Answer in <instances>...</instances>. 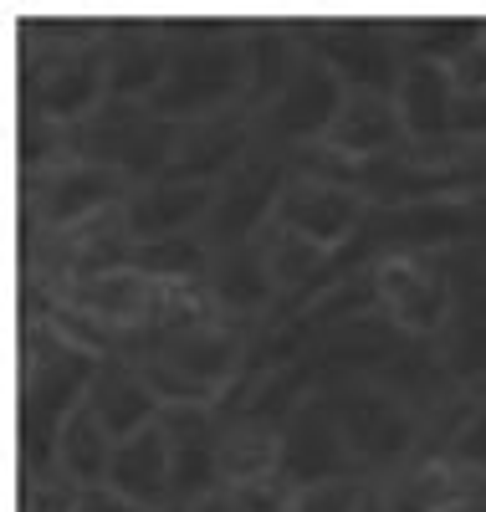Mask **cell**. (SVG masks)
Returning <instances> with one entry per match:
<instances>
[{
  "label": "cell",
  "mask_w": 486,
  "mask_h": 512,
  "mask_svg": "<svg viewBox=\"0 0 486 512\" xmlns=\"http://www.w3.org/2000/svg\"><path fill=\"white\" fill-rule=\"evenodd\" d=\"M26 344L31 349H26V379H21V461H26V477H36L57 461V436L67 415L87 400V384H93L103 359L72 349L41 318L31 323Z\"/></svg>",
  "instance_id": "obj_1"
},
{
  "label": "cell",
  "mask_w": 486,
  "mask_h": 512,
  "mask_svg": "<svg viewBox=\"0 0 486 512\" xmlns=\"http://www.w3.org/2000/svg\"><path fill=\"white\" fill-rule=\"evenodd\" d=\"M174 67L159 98L149 103L154 118L190 123L205 113L246 108L251 67H246V31L236 26H169Z\"/></svg>",
  "instance_id": "obj_2"
},
{
  "label": "cell",
  "mask_w": 486,
  "mask_h": 512,
  "mask_svg": "<svg viewBox=\"0 0 486 512\" xmlns=\"http://www.w3.org/2000/svg\"><path fill=\"white\" fill-rule=\"evenodd\" d=\"M323 395L369 482H384L420 451L425 415L394 395L384 379H338V384H323Z\"/></svg>",
  "instance_id": "obj_3"
},
{
  "label": "cell",
  "mask_w": 486,
  "mask_h": 512,
  "mask_svg": "<svg viewBox=\"0 0 486 512\" xmlns=\"http://www.w3.org/2000/svg\"><path fill=\"white\" fill-rule=\"evenodd\" d=\"M108 36L77 41V47H52L31 41V113H41L57 128H77L108 103Z\"/></svg>",
  "instance_id": "obj_4"
},
{
  "label": "cell",
  "mask_w": 486,
  "mask_h": 512,
  "mask_svg": "<svg viewBox=\"0 0 486 512\" xmlns=\"http://www.w3.org/2000/svg\"><path fill=\"white\" fill-rule=\"evenodd\" d=\"M287 180H292L287 154L256 144V149L231 169V175L215 185V210H210V221H205V241H210L215 251H231V246H241V241H256L261 231L272 226Z\"/></svg>",
  "instance_id": "obj_5"
},
{
  "label": "cell",
  "mask_w": 486,
  "mask_h": 512,
  "mask_svg": "<svg viewBox=\"0 0 486 512\" xmlns=\"http://www.w3.org/2000/svg\"><path fill=\"white\" fill-rule=\"evenodd\" d=\"M348 103V88H343V77L307 52L297 62V72L287 77V88L256 113V144H267V149H307V144H323L328 139V128L333 118L343 113Z\"/></svg>",
  "instance_id": "obj_6"
},
{
  "label": "cell",
  "mask_w": 486,
  "mask_h": 512,
  "mask_svg": "<svg viewBox=\"0 0 486 512\" xmlns=\"http://www.w3.org/2000/svg\"><path fill=\"white\" fill-rule=\"evenodd\" d=\"M379 313L405 338H440L451 318V267L446 251H389L374 262Z\"/></svg>",
  "instance_id": "obj_7"
},
{
  "label": "cell",
  "mask_w": 486,
  "mask_h": 512,
  "mask_svg": "<svg viewBox=\"0 0 486 512\" xmlns=\"http://www.w3.org/2000/svg\"><path fill=\"white\" fill-rule=\"evenodd\" d=\"M451 318L435 338L440 369L451 384H486V236L451 246Z\"/></svg>",
  "instance_id": "obj_8"
},
{
  "label": "cell",
  "mask_w": 486,
  "mask_h": 512,
  "mask_svg": "<svg viewBox=\"0 0 486 512\" xmlns=\"http://www.w3.org/2000/svg\"><path fill=\"white\" fill-rule=\"evenodd\" d=\"M307 52L323 57L348 93H379L394 98L405 77V47H400V26H374V21H343V26H313L302 31Z\"/></svg>",
  "instance_id": "obj_9"
},
{
  "label": "cell",
  "mask_w": 486,
  "mask_h": 512,
  "mask_svg": "<svg viewBox=\"0 0 486 512\" xmlns=\"http://www.w3.org/2000/svg\"><path fill=\"white\" fill-rule=\"evenodd\" d=\"M128 185L113 164H87V159H62L57 169L36 175L31 185V221L36 231H77L98 221L103 210H118L128 200Z\"/></svg>",
  "instance_id": "obj_10"
},
{
  "label": "cell",
  "mask_w": 486,
  "mask_h": 512,
  "mask_svg": "<svg viewBox=\"0 0 486 512\" xmlns=\"http://www.w3.org/2000/svg\"><path fill=\"white\" fill-rule=\"evenodd\" d=\"M277 472L302 492V487H318V482H343V477H364L359 456H353L343 425L328 405V395L318 390L307 400L282 431V451H277ZM369 482V477H364Z\"/></svg>",
  "instance_id": "obj_11"
},
{
  "label": "cell",
  "mask_w": 486,
  "mask_h": 512,
  "mask_svg": "<svg viewBox=\"0 0 486 512\" xmlns=\"http://www.w3.org/2000/svg\"><path fill=\"white\" fill-rule=\"evenodd\" d=\"M369 195L353 190V185H338V180H313V175H292L282 200H277V226L307 236L323 251H343L353 236L364 231L369 221Z\"/></svg>",
  "instance_id": "obj_12"
},
{
  "label": "cell",
  "mask_w": 486,
  "mask_h": 512,
  "mask_svg": "<svg viewBox=\"0 0 486 512\" xmlns=\"http://www.w3.org/2000/svg\"><path fill=\"white\" fill-rule=\"evenodd\" d=\"M256 149V108H226L180 123L174 159L164 180H195V185H220L231 169Z\"/></svg>",
  "instance_id": "obj_13"
},
{
  "label": "cell",
  "mask_w": 486,
  "mask_h": 512,
  "mask_svg": "<svg viewBox=\"0 0 486 512\" xmlns=\"http://www.w3.org/2000/svg\"><path fill=\"white\" fill-rule=\"evenodd\" d=\"M159 425L169 436L174 507H190L226 487L220 482V431H226V415L215 405H164Z\"/></svg>",
  "instance_id": "obj_14"
},
{
  "label": "cell",
  "mask_w": 486,
  "mask_h": 512,
  "mask_svg": "<svg viewBox=\"0 0 486 512\" xmlns=\"http://www.w3.org/2000/svg\"><path fill=\"white\" fill-rule=\"evenodd\" d=\"M57 297H67V303L82 308V313H93L103 328H113L123 344H128V338H139V333H149L159 323L169 287L149 282L134 267H123V272H108V277H82V282H72Z\"/></svg>",
  "instance_id": "obj_15"
},
{
  "label": "cell",
  "mask_w": 486,
  "mask_h": 512,
  "mask_svg": "<svg viewBox=\"0 0 486 512\" xmlns=\"http://www.w3.org/2000/svg\"><path fill=\"white\" fill-rule=\"evenodd\" d=\"M215 210V185H195V180H154L128 190L123 200V226L134 236V246L144 241H164V236H190L205 231Z\"/></svg>",
  "instance_id": "obj_16"
},
{
  "label": "cell",
  "mask_w": 486,
  "mask_h": 512,
  "mask_svg": "<svg viewBox=\"0 0 486 512\" xmlns=\"http://www.w3.org/2000/svg\"><path fill=\"white\" fill-rule=\"evenodd\" d=\"M343 164L364 169V164H379L389 154H405L410 149V134L400 123V108L394 98H379V93H348L343 113L333 118L328 139H323Z\"/></svg>",
  "instance_id": "obj_17"
},
{
  "label": "cell",
  "mask_w": 486,
  "mask_h": 512,
  "mask_svg": "<svg viewBox=\"0 0 486 512\" xmlns=\"http://www.w3.org/2000/svg\"><path fill=\"white\" fill-rule=\"evenodd\" d=\"M174 67V36L169 26H134L113 31L108 41V98L113 103H154Z\"/></svg>",
  "instance_id": "obj_18"
},
{
  "label": "cell",
  "mask_w": 486,
  "mask_h": 512,
  "mask_svg": "<svg viewBox=\"0 0 486 512\" xmlns=\"http://www.w3.org/2000/svg\"><path fill=\"white\" fill-rule=\"evenodd\" d=\"M108 487L128 502H139L144 512H169L174 507V466H169V436L164 425H144L139 436H128L113 446L108 461Z\"/></svg>",
  "instance_id": "obj_19"
},
{
  "label": "cell",
  "mask_w": 486,
  "mask_h": 512,
  "mask_svg": "<svg viewBox=\"0 0 486 512\" xmlns=\"http://www.w3.org/2000/svg\"><path fill=\"white\" fill-rule=\"evenodd\" d=\"M205 292L210 303L220 308V318H261L272 303H277V277H272V262H267V246L256 241H241L231 251H215V262L205 272Z\"/></svg>",
  "instance_id": "obj_20"
},
{
  "label": "cell",
  "mask_w": 486,
  "mask_h": 512,
  "mask_svg": "<svg viewBox=\"0 0 486 512\" xmlns=\"http://www.w3.org/2000/svg\"><path fill=\"white\" fill-rule=\"evenodd\" d=\"M87 410L103 420V431L113 441H128V436H139L144 425H154L164 415V400L149 390V379L139 374V364L103 359L93 384H87Z\"/></svg>",
  "instance_id": "obj_21"
},
{
  "label": "cell",
  "mask_w": 486,
  "mask_h": 512,
  "mask_svg": "<svg viewBox=\"0 0 486 512\" xmlns=\"http://www.w3.org/2000/svg\"><path fill=\"white\" fill-rule=\"evenodd\" d=\"M394 108L410 144H451V113H456V82L440 62H405V77L394 88Z\"/></svg>",
  "instance_id": "obj_22"
},
{
  "label": "cell",
  "mask_w": 486,
  "mask_h": 512,
  "mask_svg": "<svg viewBox=\"0 0 486 512\" xmlns=\"http://www.w3.org/2000/svg\"><path fill=\"white\" fill-rule=\"evenodd\" d=\"M307 57V41L297 26H246V67H251V88H246V108H267L287 77L297 72V62Z\"/></svg>",
  "instance_id": "obj_23"
},
{
  "label": "cell",
  "mask_w": 486,
  "mask_h": 512,
  "mask_svg": "<svg viewBox=\"0 0 486 512\" xmlns=\"http://www.w3.org/2000/svg\"><path fill=\"white\" fill-rule=\"evenodd\" d=\"M154 113L144 103H103L93 118H82L77 128H67V159H87V164H123L128 144L139 139V128Z\"/></svg>",
  "instance_id": "obj_24"
},
{
  "label": "cell",
  "mask_w": 486,
  "mask_h": 512,
  "mask_svg": "<svg viewBox=\"0 0 486 512\" xmlns=\"http://www.w3.org/2000/svg\"><path fill=\"white\" fill-rule=\"evenodd\" d=\"M113 436L103 431V420L87 410V400L67 415L62 436H57V472H67L82 487H108V461H113Z\"/></svg>",
  "instance_id": "obj_25"
},
{
  "label": "cell",
  "mask_w": 486,
  "mask_h": 512,
  "mask_svg": "<svg viewBox=\"0 0 486 512\" xmlns=\"http://www.w3.org/2000/svg\"><path fill=\"white\" fill-rule=\"evenodd\" d=\"M210 262H215V246L205 241V231L164 236V241H144V246H134V272H144V277L159 282V287H190V282H205Z\"/></svg>",
  "instance_id": "obj_26"
},
{
  "label": "cell",
  "mask_w": 486,
  "mask_h": 512,
  "mask_svg": "<svg viewBox=\"0 0 486 512\" xmlns=\"http://www.w3.org/2000/svg\"><path fill=\"white\" fill-rule=\"evenodd\" d=\"M277 451H282L277 431H261L251 420H226V431H220V482L241 487L277 472Z\"/></svg>",
  "instance_id": "obj_27"
},
{
  "label": "cell",
  "mask_w": 486,
  "mask_h": 512,
  "mask_svg": "<svg viewBox=\"0 0 486 512\" xmlns=\"http://www.w3.org/2000/svg\"><path fill=\"white\" fill-rule=\"evenodd\" d=\"M486 36V21H405L400 26V47L410 62H440L451 67L461 52H471Z\"/></svg>",
  "instance_id": "obj_28"
},
{
  "label": "cell",
  "mask_w": 486,
  "mask_h": 512,
  "mask_svg": "<svg viewBox=\"0 0 486 512\" xmlns=\"http://www.w3.org/2000/svg\"><path fill=\"white\" fill-rule=\"evenodd\" d=\"M82 482H72L67 472H57V466H47V472L26 477V507L21 512H77L82 507Z\"/></svg>",
  "instance_id": "obj_29"
},
{
  "label": "cell",
  "mask_w": 486,
  "mask_h": 512,
  "mask_svg": "<svg viewBox=\"0 0 486 512\" xmlns=\"http://www.w3.org/2000/svg\"><path fill=\"white\" fill-rule=\"evenodd\" d=\"M369 487H374V482H364V477L318 482V487H302L287 512H359V502L369 497Z\"/></svg>",
  "instance_id": "obj_30"
},
{
  "label": "cell",
  "mask_w": 486,
  "mask_h": 512,
  "mask_svg": "<svg viewBox=\"0 0 486 512\" xmlns=\"http://www.w3.org/2000/svg\"><path fill=\"white\" fill-rule=\"evenodd\" d=\"M446 461L466 466V472H486V400H481V405L471 410V420L461 425V436L451 441Z\"/></svg>",
  "instance_id": "obj_31"
},
{
  "label": "cell",
  "mask_w": 486,
  "mask_h": 512,
  "mask_svg": "<svg viewBox=\"0 0 486 512\" xmlns=\"http://www.w3.org/2000/svg\"><path fill=\"white\" fill-rule=\"evenodd\" d=\"M451 139L456 144H486V93H456Z\"/></svg>",
  "instance_id": "obj_32"
},
{
  "label": "cell",
  "mask_w": 486,
  "mask_h": 512,
  "mask_svg": "<svg viewBox=\"0 0 486 512\" xmlns=\"http://www.w3.org/2000/svg\"><path fill=\"white\" fill-rule=\"evenodd\" d=\"M446 72H451V82H456V93H486V36L476 41L471 52H461Z\"/></svg>",
  "instance_id": "obj_33"
},
{
  "label": "cell",
  "mask_w": 486,
  "mask_h": 512,
  "mask_svg": "<svg viewBox=\"0 0 486 512\" xmlns=\"http://www.w3.org/2000/svg\"><path fill=\"white\" fill-rule=\"evenodd\" d=\"M77 512H144V507H139V502H128V497H118L113 487H87Z\"/></svg>",
  "instance_id": "obj_34"
},
{
  "label": "cell",
  "mask_w": 486,
  "mask_h": 512,
  "mask_svg": "<svg viewBox=\"0 0 486 512\" xmlns=\"http://www.w3.org/2000/svg\"><path fill=\"white\" fill-rule=\"evenodd\" d=\"M440 512H481L476 502H451V507H440Z\"/></svg>",
  "instance_id": "obj_35"
},
{
  "label": "cell",
  "mask_w": 486,
  "mask_h": 512,
  "mask_svg": "<svg viewBox=\"0 0 486 512\" xmlns=\"http://www.w3.org/2000/svg\"><path fill=\"white\" fill-rule=\"evenodd\" d=\"M471 497H486V472H476V492Z\"/></svg>",
  "instance_id": "obj_36"
}]
</instances>
